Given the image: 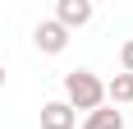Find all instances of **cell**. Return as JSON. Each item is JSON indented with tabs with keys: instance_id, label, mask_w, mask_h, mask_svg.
Masks as SVG:
<instances>
[{
	"instance_id": "5b68a950",
	"label": "cell",
	"mask_w": 133,
	"mask_h": 129,
	"mask_svg": "<svg viewBox=\"0 0 133 129\" xmlns=\"http://www.w3.org/2000/svg\"><path fill=\"white\" fill-rule=\"evenodd\" d=\"M106 97L115 102V111H119V106H133V74H115L106 83Z\"/></svg>"
},
{
	"instance_id": "6da1fadb",
	"label": "cell",
	"mask_w": 133,
	"mask_h": 129,
	"mask_svg": "<svg viewBox=\"0 0 133 129\" xmlns=\"http://www.w3.org/2000/svg\"><path fill=\"white\" fill-rule=\"evenodd\" d=\"M60 102H64L74 115H78V111L92 115V111L106 106V83H101L92 69H69L64 74V97H60Z\"/></svg>"
},
{
	"instance_id": "8992f818",
	"label": "cell",
	"mask_w": 133,
	"mask_h": 129,
	"mask_svg": "<svg viewBox=\"0 0 133 129\" xmlns=\"http://www.w3.org/2000/svg\"><path fill=\"white\" fill-rule=\"evenodd\" d=\"M83 129H124V111L101 106V111H92V115H83Z\"/></svg>"
},
{
	"instance_id": "52a82bcc",
	"label": "cell",
	"mask_w": 133,
	"mask_h": 129,
	"mask_svg": "<svg viewBox=\"0 0 133 129\" xmlns=\"http://www.w3.org/2000/svg\"><path fill=\"white\" fill-rule=\"evenodd\" d=\"M119 64H124V74H133V37L119 46Z\"/></svg>"
},
{
	"instance_id": "3957f363",
	"label": "cell",
	"mask_w": 133,
	"mask_h": 129,
	"mask_svg": "<svg viewBox=\"0 0 133 129\" xmlns=\"http://www.w3.org/2000/svg\"><path fill=\"white\" fill-rule=\"evenodd\" d=\"M92 14H96V9H92V0H60V5H55V23L69 32V28L92 23Z\"/></svg>"
},
{
	"instance_id": "ba28073f",
	"label": "cell",
	"mask_w": 133,
	"mask_h": 129,
	"mask_svg": "<svg viewBox=\"0 0 133 129\" xmlns=\"http://www.w3.org/2000/svg\"><path fill=\"white\" fill-rule=\"evenodd\" d=\"M0 92H5V64H0Z\"/></svg>"
},
{
	"instance_id": "277c9868",
	"label": "cell",
	"mask_w": 133,
	"mask_h": 129,
	"mask_svg": "<svg viewBox=\"0 0 133 129\" xmlns=\"http://www.w3.org/2000/svg\"><path fill=\"white\" fill-rule=\"evenodd\" d=\"M41 129H78V115H74V111L55 97V102L41 106Z\"/></svg>"
},
{
	"instance_id": "7a4b0ae2",
	"label": "cell",
	"mask_w": 133,
	"mask_h": 129,
	"mask_svg": "<svg viewBox=\"0 0 133 129\" xmlns=\"http://www.w3.org/2000/svg\"><path fill=\"white\" fill-rule=\"evenodd\" d=\"M32 46H37L41 55H60V51L69 46V32L55 23V19H41V23L32 28Z\"/></svg>"
}]
</instances>
